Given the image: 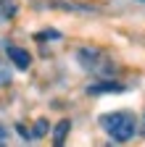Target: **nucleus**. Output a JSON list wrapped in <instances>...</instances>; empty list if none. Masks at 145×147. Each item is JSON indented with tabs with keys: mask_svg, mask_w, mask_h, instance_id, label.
<instances>
[{
	"mask_svg": "<svg viewBox=\"0 0 145 147\" xmlns=\"http://www.w3.org/2000/svg\"><path fill=\"white\" fill-rule=\"evenodd\" d=\"M103 129L111 134L114 142H129L132 134H135V118L132 113H108L100 118Z\"/></svg>",
	"mask_w": 145,
	"mask_h": 147,
	"instance_id": "1",
	"label": "nucleus"
},
{
	"mask_svg": "<svg viewBox=\"0 0 145 147\" xmlns=\"http://www.w3.org/2000/svg\"><path fill=\"white\" fill-rule=\"evenodd\" d=\"M8 58L13 61V66H16V68H21V71H27V68H29V63H32L29 53H27L24 47H16V45H8Z\"/></svg>",
	"mask_w": 145,
	"mask_h": 147,
	"instance_id": "2",
	"label": "nucleus"
},
{
	"mask_svg": "<svg viewBox=\"0 0 145 147\" xmlns=\"http://www.w3.org/2000/svg\"><path fill=\"white\" fill-rule=\"evenodd\" d=\"M16 0H0V18H13L16 16Z\"/></svg>",
	"mask_w": 145,
	"mask_h": 147,
	"instance_id": "3",
	"label": "nucleus"
},
{
	"mask_svg": "<svg viewBox=\"0 0 145 147\" xmlns=\"http://www.w3.org/2000/svg\"><path fill=\"white\" fill-rule=\"evenodd\" d=\"M69 126H71V123H69L66 118H63V121L56 126V131H53V137H56V144H63V139H66V131H69Z\"/></svg>",
	"mask_w": 145,
	"mask_h": 147,
	"instance_id": "4",
	"label": "nucleus"
},
{
	"mask_svg": "<svg viewBox=\"0 0 145 147\" xmlns=\"http://www.w3.org/2000/svg\"><path fill=\"white\" fill-rule=\"evenodd\" d=\"M121 87L119 84H95V87H90L87 92H90V95H95V92H119Z\"/></svg>",
	"mask_w": 145,
	"mask_h": 147,
	"instance_id": "5",
	"label": "nucleus"
},
{
	"mask_svg": "<svg viewBox=\"0 0 145 147\" xmlns=\"http://www.w3.org/2000/svg\"><path fill=\"white\" fill-rule=\"evenodd\" d=\"M45 131H48V123H45V121H37V129H34V134L40 137V134H45Z\"/></svg>",
	"mask_w": 145,
	"mask_h": 147,
	"instance_id": "6",
	"label": "nucleus"
},
{
	"mask_svg": "<svg viewBox=\"0 0 145 147\" xmlns=\"http://www.w3.org/2000/svg\"><path fill=\"white\" fill-rule=\"evenodd\" d=\"M8 82H11V74L5 68H0V84H8Z\"/></svg>",
	"mask_w": 145,
	"mask_h": 147,
	"instance_id": "7",
	"label": "nucleus"
},
{
	"mask_svg": "<svg viewBox=\"0 0 145 147\" xmlns=\"http://www.w3.org/2000/svg\"><path fill=\"white\" fill-rule=\"evenodd\" d=\"M42 37H45V40H58L61 34H58V32H42Z\"/></svg>",
	"mask_w": 145,
	"mask_h": 147,
	"instance_id": "8",
	"label": "nucleus"
},
{
	"mask_svg": "<svg viewBox=\"0 0 145 147\" xmlns=\"http://www.w3.org/2000/svg\"><path fill=\"white\" fill-rule=\"evenodd\" d=\"M5 142V131H3V129H0V144H3Z\"/></svg>",
	"mask_w": 145,
	"mask_h": 147,
	"instance_id": "9",
	"label": "nucleus"
}]
</instances>
